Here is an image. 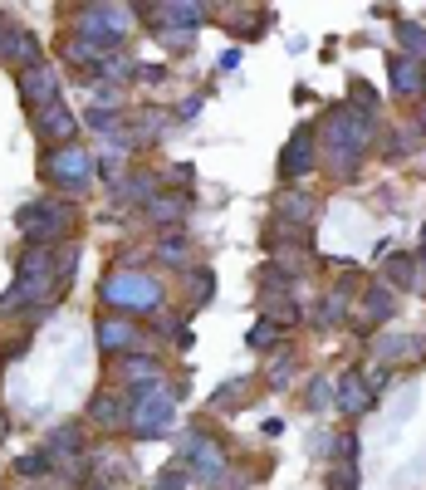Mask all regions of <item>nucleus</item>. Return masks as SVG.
<instances>
[{
	"instance_id": "obj_20",
	"label": "nucleus",
	"mask_w": 426,
	"mask_h": 490,
	"mask_svg": "<svg viewBox=\"0 0 426 490\" xmlns=\"http://www.w3.org/2000/svg\"><path fill=\"white\" fill-rule=\"evenodd\" d=\"M89 123L99 128V133H113V128H118V118H113V109H93V113H89Z\"/></svg>"
},
{
	"instance_id": "obj_1",
	"label": "nucleus",
	"mask_w": 426,
	"mask_h": 490,
	"mask_svg": "<svg viewBox=\"0 0 426 490\" xmlns=\"http://www.w3.org/2000/svg\"><path fill=\"white\" fill-rule=\"evenodd\" d=\"M20 231L30 235V245L50 250V241H64V235L74 231V207L59 201V197H40V201H30V207L20 211Z\"/></svg>"
},
{
	"instance_id": "obj_19",
	"label": "nucleus",
	"mask_w": 426,
	"mask_h": 490,
	"mask_svg": "<svg viewBox=\"0 0 426 490\" xmlns=\"http://www.w3.org/2000/svg\"><path fill=\"white\" fill-rule=\"evenodd\" d=\"M387 304H392V300H387V290H373L368 294V319H387V314H392Z\"/></svg>"
},
{
	"instance_id": "obj_25",
	"label": "nucleus",
	"mask_w": 426,
	"mask_h": 490,
	"mask_svg": "<svg viewBox=\"0 0 426 490\" xmlns=\"http://www.w3.org/2000/svg\"><path fill=\"white\" fill-rule=\"evenodd\" d=\"M421 89H426V79H421Z\"/></svg>"
},
{
	"instance_id": "obj_5",
	"label": "nucleus",
	"mask_w": 426,
	"mask_h": 490,
	"mask_svg": "<svg viewBox=\"0 0 426 490\" xmlns=\"http://www.w3.org/2000/svg\"><path fill=\"white\" fill-rule=\"evenodd\" d=\"M20 99H25L30 109H50V103H59V74L50 64L20 69Z\"/></svg>"
},
{
	"instance_id": "obj_15",
	"label": "nucleus",
	"mask_w": 426,
	"mask_h": 490,
	"mask_svg": "<svg viewBox=\"0 0 426 490\" xmlns=\"http://www.w3.org/2000/svg\"><path fill=\"white\" fill-rule=\"evenodd\" d=\"M20 476H50V451H30V456H20Z\"/></svg>"
},
{
	"instance_id": "obj_2",
	"label": "nucleus",
	"mask_w": 426,
	"mask_h": 490,
	"mask_svg": "<svg viewBox=\"0 0 426 490\" xmlns=\"http://www.w3.org/2000/svg\"><path fill=\"white\" fill-rule=\"evenodd\" d=\"M44 177H50L59 191L79 197V191L93 182V152H83V148H59V152H50V158H44Z\"/></svg>"
},
{
	"instance_id": "obj_12",
	"label": "nucleus",
	"mask_w": 426,
	"mask_h": 490,
	"mask_svg": "<svg viewBox=\"0 0 426 490\" xmlns=\"http://www.w3.org/2000/svg\"><path fill=\"white\" fill-rule=\"evenodd\" d=\"M338 402H344L348 412H363V408H368V402H373L368 382H363L358 373H348V378H344V392H338Z\"/></svg>"
},
{
	"instance_id": "obj_8",
	"label": "nucleus",
	"mask_w": 426,
	"mask_h": 490,
	"mask_svg": "<svg viewBox=\"0 0 426 490\" xmlns=\"http://www.w3.org/2000/svg\"><path fill=\"white\" fill-rule=\"evenodd\" d=\"M99 343L108 353H138L142 349V333L128 324V319H103L99 324Z\"/></svg>"
},
{
	"instance_id": "obj_6",
	"label": "nucleus",
	"mask_w": 426,
	"mask_h": 490,
	"mask_svg": "<svg viewBox=\"0 0 426 490\" xmlns=\"http://www.w3.org/2000/svg\"><path fill=\"white\" fill-rule=\"evenodd\" d=\"M74 128H79V113H69L64 103L34 109V133H40L44 142H64V138H74Z\"/></svg>"
},
{
	"instance_id": "obj_11",
	"label": "nucleus",
	"mask_w": 426,
	"mask_h": 490,
	"mask_svg": "<svg viewBox=\"0 0 426 490\" xmlns=\"http://www.w3.org/2000/svg\"><path fill=\"white\" fill-rule=\"evenodd\" d=\"M417 59H407V54H402V59H392V89L397 93H417L421 89V74H417Z\"/></svg>"
},
{
	"instance_id": "obj_17",
	"label": "nucleus",
	"mask_w": 426,
	"mask_h": 490,
	"mask_svg": "<svg viewBox=\"0 0 426 490\" xmlns=\"http://www.w3.org/2000/svg\"><path fill=\"white\" fill-rule=\"evenodd\" d=\"M387 280L411 284V255H392V260H387Z\"/></svg>"
},
{
	"instance_id": "obj_18",
	"label": "nucleus",
	"mask_w": 426,
	"mask_h": 490,
	"mask_svg": "<svg viewBox=\"0 0 426 490\" xmlns=\"http://www.w3.org/2000/svg\"><path fill=\"white\" fill-rule=\"evenodd\" d=\"M285 211H289V216H314V211H319V201H314V197H289Z\"/></svg>"
},
{
	"instance_id": "obj_4",
	"label": "nucleus",
	"mask_w": 426,
	"mask_h": 490,
	"mask_svg": "<svg viewBox=\"0 0 426 490\" xmlns=\"http://www.w3.org/2000/svg\"><path fill=\"white\" fill-rule=\"evenodd\" d=\"M0 64H15V69L44 64V59H40V34H34V30H20V25L0 30Z\"/></svg>"
},
{
	"instance_id": "obj_23",
	"label": "nucleus",
	"mask_w": 426,
	"mask_h": 490,
	"mask_svg": "<svg viewBox=\"0 0 426 490\" xmlns=\"http://www.w3.org/2000/svg\"><path fill=\"white\" fill-rule=\"evenodd\" d=\"M162 255H167V260L181 255V235H167V241H162Z\"/></svg>"
},
{
	"instance_id": "obj_21",
	"label": "nucleus",
	"mask_w": 426,
	"mask_h": 490,
	"mask_svg": "<svg viewBox=\"0 0 426 490\" xmlns=\"http://www.w3.org/2000/svg\"><path fill=\"white\" fill-rule=\"evenodd\" d=\"M181 485H187V471H181V466H172V471H167L152 490H181Z\"/></svg>"
},
{
	"instance_id": "obj_22",
	"label": "nucleus",
	"mask_w": 426,
	"mask_h": 490,
	"mask_svg": "<svg viewBox=\"0 0 426 490\" xmlns=\"http://www.w3.org/2000/svg\"><path fill=\"white\" fill-rule=\"evenodd\" d=\"M211 270H201V274H191V290H197V300H211Z\"/></svg>"
},
{
	"instance_id": "obj_9",
	"label": "nucleus",
	"mask_w": 426,
	"mask_h": 490,
	"mask_svg": "<svg viewBox=\"0 0 426 490\" xmlns=\"http://www.w3.org/2000/svg\"><path fill=\"white\" fill-rule=\"evenodd\" d=\"M123 417H128V398H118V392H103V398L89 408V422L93 427H118Z\"/></svg>"
},
{
	"instance_id": "obj_24",
	"label": "nucleus",
	"mask_w": 426,
	"mask_h": 490,
	"mask_svg": "<svg viewBox=\"0 0 426 490\" xmlns=\"http://www.w3.org/2000/svg\"><path fill=\"white\" fill-rule=\"evenodd\" d=\"M0 437H5V417H0Z\"/></svg>"
},
{
	"instance_id": "obj_13",
	"label": "nucleus",
	"mask_w": 426,
	"mask_h": 490,
	"mask_svg": "<svg viewBox=\"0 0 426 490\" xmlns=\"http://www.w3.org/2000/svg\"><path fill=\"white\" fill-rule=\"evenodd\" d=\"M148 15H157V20H172V25H201V15H206V10H201V5H157V10H148Z\"/></svg>"
},
{
	"instance_id": "obj_10",
	"label": "nucleus",
	"mask_w": 426,
	"mask_h": 490,
	"mask_svg": "<svg viewBox=\"0 0 426 490\" xmlns=\"http://www.w3.org/2000/svg\"><path fill=\"white\" fill-rule=\"evenodd\" d=\"M44 451H50V456H54V451H59V456H79V451H83L79 427H54L50 441H44Z\"/></svg>"
},
{
	"instance_id": "obj_3",
	"label": "nucleus",
	"mask_w": 426,
	"mask_h": 490,
	"mask_svg": "<svg viewBox=\"0 0 426 490\" xmlns=\"http://www.w3.org/2000/svg\"><path fill=\"white\" fill-rule=\"evenodd\" d=\"M103 294H108L118 309H152L157 300H162L157 280H152V274H138V270H118L113 280L103 284Z\"/></svg>"
},
{
	"instance_id": "obj_14",
	"label": "nucleus",
	"mask_w": 426,
	"mask_h": 490,
	"mask_svg": "<svg viewBox=\"0 0 426 490\" xmlns=\"http://www.w3.org/2000/svg\"><path fill=\"white\" fill-rule=\"evenodd\" d=\"M402 44H407V59H426V30L402 25Z\"/></svg>"
},
{
	"instance_id": "obj_16",
	"label": "nucleus",
	"mask_w": 426,
	"mask_h": 490,
	"mask_svg": "<svg viewBox=\"0 0 426 490\" xmlns=\"http://www.w3.org/2000/svg\"><path fill=\"white\" fill-rule=\"evenodd\" d=\"M148 211H152V216H157V221H177V216H181V201H167V197H152V201H148Z\"/></svg>"
},
{
	"instance_id": "obj_7",
	"label": "nucleus",
	"mask_w": 426,
	"mask_h": 490,
	"mask_svg": "<svg viewBox=\"0 0 426 490\" xmlns=\"http://www.w3.org/2000/svg\"><path fill=\"white\" fill-rule=\"evenodd\" d=\"M314 167V128H299L295 138H289L285 158H279V172L285 177H304Z\"/></svg>"
}]
</instances>
